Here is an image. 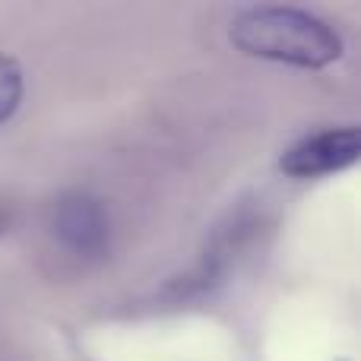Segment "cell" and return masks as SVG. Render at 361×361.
<instances>
[{
	"mask_svg": "<svg viewBox=\"0 0 361 361\" xmlns=\"http://www.w3.org/2000/svg\"><path fill=\"white\" fill-rule=\"evenodd\" d=\"M51 231L80 260H99L108 250V212L92 193L70 190L57 197L51 212Z\"/></svg>",
	"mask_w": 361,
	"mask_h": 361,
	"instance_id": "3",
	"label": "cell"
},
{
	"mask_svg": "<svg viewBox=\"0 0 361 361\" xmlns=\"http://www.w3.org/2000/svg\"><path fill=\"white\" fill-rule=\"evenodd\" d=\"M361 156V133L355 124L345 127H326L320 133L298 140L295 146H288L279 159V169L288 178L311 180L324 175H336V171L355 165Z\"/></svg>",
	"mask_w": 361,
	"mask_h": 361,
	"instance_id": "2",
	"label": "cell"
},
{
	"mask_svg": "<svg viewBox=\"0 0 361 361\" xmlns=\"http://www.w3.org/2000/svg\"><path fill=\"white\" fill-rule=\"evenodd\" d=\"M4 231H6V212L0 209V235H4Z\"/></svg>",
	"mask_w": 361,
	"mask_h": 361,
	"instance_id": "5",
	"label": "cell"
},
{
	"mask_svg": "<svg viewBox=\"0 0 361 361\" xmlns=\"http://www.w3.org/2000/svg\"><path fill=\"white\" fill-rule=\"evenodd\" d=\"M228 38L250 57L301 70H324L343 57V35L298 6H247L231 19Z\"/></svg>",
	"mask_w": 361,
	"mask_h": 361,
	"instance_id": "1",
	"label": "cell"
},
{
	"mask_svg": "<svg viewBox=\"0 0 361 361\" xmlns=\"http://www.w3.org/2000/svg\"><path fill=\"white\" fill-rule=\"evenodd\" d=\"M19 102H23V67L13 57L0 54V124H6L19 111Z\"/></svg>",
	"mask_w": 361,
	"mask_h": 361,
	"instance_id": "4",
	"label": "cell"
}]
</instances>
